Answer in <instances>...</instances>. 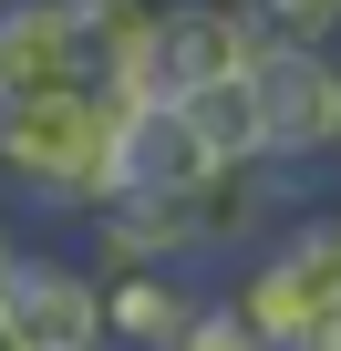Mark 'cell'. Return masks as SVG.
Masks as SVG:
<instances>
[{
  "label": "cell",
  "instance_id": "9",
  "mask_svg": "<svg viewBox=\"0 0 341 351\" xmlns=\"http://www.w3.org/2000/svg\"><path fill=\"white\" fill-rule=\"evenodd\" d=\"M21 93H83V62H73V32L52 0L0 11V104H21Z\"/></svg>",
  "mask_w": 341,
  "mask_h": 351
},
{
  "label": "cell",
  "instance_id": "6",
  "mask_svg": "<svg viewBox=\"0 0 341 351\" xmlns=\"http://www.w3.org/2000/svg\"><path fill=\"white\" fill-rule=\"evenodd\" d=\"M93 279H114V269H207V248H197V217H187V197H114L104 217H93V258H83Z\"/></svg>",
  "mask_w": 341,
  "mask_h": 351
},
{
  "label": "cell",
  "instance_id": "13",
  "mask_svg": "<svg viewBox=\"0 0 341 351\" xmlns=\"http://www.w3.org/2000/svg\"><path fill=\"white\" fill-rule=\"evenodd\" d=\"M11 269H21V228H11V207H0V289H11Z\"/></svg>",
  "mask_w": 341,
  "mask_h": 351
},
{
  "label": "cell",
  "instance_id": "8",
  "mask_svg": "<svg viewBox=\"0 0 341 351\" xmlns=\"http://www.w3.org/2000/svg\"><path fill=\"white\" fill-rule=\"evenodd\" d=\"M197 279L187 269H114L104 279V351H176L197 320Z\"/></svg>",
  "mask_w": 341,
  "mask_h": 351
},
{
  "label": "cell",
  "instance_id": "3",
  "mask_svg": "<svg viewBox=\"0 0 341 351\" xmlns=\"http://www.w3.org/2000/svg\"><path fill=\"white\" fill-rule=\"evenodd\" d=\"M248 104H259V165L310 176V186L341 165V52H259Z\"/></svg>",
  "mask_w": 341,
  "mask_h": 351
},
{
  "label": "cell",
  "instance_id": "14",
  "mask_svg": "<svg viewBox=\"0 0 341 351\" xmlns=\"http://www.w3.org/2000/svg\"><path fill=\"white\" fill-rule=\"evenodd\" d=\"M0 351H21V341H11V320H0Z\"/></svg>",
  "mask_w": 341,
  "mask_h": 351
},
{
  "label": "cell",
  "instance_id": "7",
  "mask_svg": "<svg viewBox=\"0 0 341 351\" xmlns=\"http://www.w3.org/2000/svg\"><path fill=\"white\" fill-rule=\"evenodd\" d=\"M207 176L217 165H207V145L187 134L176 104H145V114L114 124V197H197Z\"/></svg>",
  "mask_w": 341,
  "mask_h": 351
},
{
  "label": "cell",
  "instance_id": "4",
  "mask_svg": "<svg viewBox=\"0 0 341 351\" xmlns=\"http://www.w3.org/2000/svg\"><path fill=\"white\" fill-rule=\"evenodd\" d=\"M259 62L248 21H238V0H155V21H145V104H187L207 83H238Z\"/></svg>",
  "mask_w": 341,
  "mask_h": 351
},
{
  "label": "cell",
  "instance_id": "12",
  "mask_svg": "<svg viewBox=\"0 0 341 351\" xmlns=\"http://www.w3.org/2000/svg\"><path fill=\"white\" fill-rule=\"evenodd\" d=\"M176 351H259V341H248V320H238V310H228V300H217V289H207V300H197V320H187V341H176Z\"/></svg>",
  "mask_w": 341,
  "mask_h": 351
},
{
  "label": "cell",
  "instance_id": "5",
  "mask_svg": "<svg viewBox=\"0 0 341 351\" xmlns=\"http://www.w3.org/2000/svg\"><path fill=\"white\" fill-rule=\"evenodd\" d=\"M0 320H11L21 351H104V279L62 248H21L11 289H0Z\"/></svg>",
  "mask_w": 341,
  "mask_h": 351
},
{
  "label": "cell",
  "instance_id": "15",
  "mask_svg": "<svg viewBox=\"0 0 341 351\" xmlns=\"http://www.w3.org/2000/svg\"><path fill=\"white\" fill-rule=\"evenodd\" d=\"M0 11H21V0H0Z\"/></svg>",
  "mask_w": 341,
  "mask_h": 351
},
{
  "label": "cell",
  "instance_id": "10",
  "mask_svg": "<svg viewBox=\"0 0 341 351\" xmlns=\"http://www.w3.org/2000/svg\"><path fill=\"white\" fill-rule=\"evenodd\" d=\"M176 114H187V134L207 145V165H259V104H248V73H238V83L187 93Z\"/></svg>",
  "mask_w": 341,
  "mask_h": 351
},
{
  "label": "cell",
  "instance_id": "11",
  "mask_svg": "<svg viewBox=\"0 0 341 351\" xmlns=\"http://www.w3.org/2000/svg\"><path fill=\"white\" fill-rule=\"evenodd\" d=\"M259 52H341V0H238Z\"/></svg>",
  "mask_w": 341,
  "mask_h": 351
},
{
  "label": "cell",
  "instance_id": "2",
  "mask_svg": "<svg viewBox=\"0 0 341 351\" xmlns=\"http://www.w3.org/2000/svg\"><path fill=\"white\" fill-rule=\"evenodd\" d=\"M217 300L248 320L259 351H300V341H320V330L341 320V207L290 217L259 258H238V279H228Z\"/></svg>",
  "mask_w": 341,
  "mask_h": 351
},
{
  "label": "cell",
  "instance_id": "1",
  "mask_svg": "<svg viewBox=\"0 0 341 351\" xmlns=\"http://www.w3.org/2000/svg\"><path fill=\"white\" fill-rule=\"evenodd\" d=\"M0 207L93 228L114 207V114L93 93H21V104H0Z\"/></svg>",
  "mask_w": 341,
  "mask_h": 351
}]
</instances>
